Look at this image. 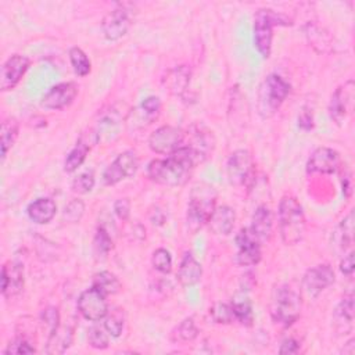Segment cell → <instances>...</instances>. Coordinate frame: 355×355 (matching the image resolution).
<instances>
[{"label":"cell","instance_id":"6da1fadb","mask_svg":"<svg viewBox=\"0 0 355 355\" xmlns=\"http://www.w3.org/2000/svg\"><path fill=\"white\" fill-rule=\"evenodd\" d=\"M204 159L186 144L164 159H154L147 166L148 178L159 184L176 187L189 182L193 169Z\"/></svg>","mask_w":355,"mask_h":355},{"label":"cell","instance_id":"7a4b0ae2","mask_svg":"<svg viewBox=\"0 0 355 355\" xmlns=\"http://www.w3.org/2000/svg\"><path fill=\"white\" fill-rule=\"evenodd\" d=\"M279 232L286 245H294L304 239L305 215L301 204L293 196H283L279 202Z\"/></svg>","mask_w":355,"mask_h":355},{"label":"cell","instance_id":"3957f363","mask_svg":"<svg viewBox=\"0 0 355 355\" xmlns=\"http://www.w3.org/2000/svg\"><path fill=\"white\" fill-rule=\"evenodd\" d=\"M216 190L209 183H197L190 191L186 223L191 233H196L204 225H207L211 214L216 207Z\"/></svg>","mask_w":355,"mask_h":355},{"label":"cell","instance_id":"277c9868","mask_svg":"<svg viewBox=\"0 0 355 355\" xmlns=\"http://www.w3.org/2000/svg\"><path fill=\"white\" fill-rule=\"evenodd\" d=\"M290 93L288 82L277 73L268 75L259 85L257 93L258 114L266 119L273 116Z\"/></svg>","mask_w":355,"mask_h":355},{"label":"cell","instance_id":"5b68a950","mask_svg":"<svg viewBox=\"0 0 355 355\" xmlns=\"http://www.w3.org/2000/svg\"><path fill=\"white\" fill-rule=\"evenodd\" d=\"M269 309L272 319L287 327L293 324L301 313V295L291 286L279 284L272 291Z\"/></svg>","mask_w":355,"mask_h":355},{"label":"cell","instance_id":"8992f818","mask_svg":"<svg viewBox=\"0 0 355 355\" xmlns=\"http://www.w3.org/2000/svg\"><path fill=\"white\" fill-rule=\"evenodd\" d=\"M290 19L280 12L269 8H261L254 17V43L258 53L268 58L272 51L273 26L275 25H290Z\"/></svg>","mask_w":355,"mask_h":355},{"label":"cell","instance_id":"52a82bcc","mask_svg":"<svg viewBox=\"0 0 355 355\" xmlns=\"http://www.w3.org/2000/svg\"><path fill=\"white\" fill-rule=\"evenodd\" d=\"M130 4L128 3H119L103 18L101 31L107 40H118L129 31L132 24V11L128 8Z\"/></svg>","mask_w":355,"mask_h":355},{"label":"cell","instance_id":"ba28073f","mask_svg":"<svg viewBox=\"0 0 355 355\" xmlns=\"http://www.w3.org/2000/svg\"><path fill=\"white\" fill-rule=\"evenodd\" d=\"M184 141V130L176 126L164 125L155 129L148 137V147L157 154L169 155Z\"/></svg>","mask_w":355,"mask_h":355},{"label":"cell","instance_id":"9c48e42d","mask_svg":"<svg viewBox=\"0 0 355 355\" xmlns=\"http://www.w3.org/2000/svg\"><path fill=\"white\" fill-rule=\"evenodd\" d=\"M105 298L107 295H104L100 290H97L93 286L82 291L78 298L79 313L90 322H98L104 319L110 311Z\"/></svg>","mask_w":355,"mask_h":355},{"label":"cell","instance_id":"30bf717a","mask_svg":"<svg viewBox=\"0 0 355 355\" xmlns=\"http://www.w3.org/2000/svg\"><path fill=\"white\" fill-rule=\"evenodd\" d=\"M139 168V158L136 153L128 150L121 153L104 171L103 180L105 184L112 186L123 179L132 178Z\"/></svg>","mask_w":355,"mask_h":355},{"label":"cell","instance_id":"8fae6325","mask_svg":"<svg viewBox=\"0 0 355 355\" xmlns=\"http://www.w3.org/2000/svg\"><path fill=\"white\" fill-rule=\"evenodd\" d=\"M252 176V157L248 150L233 151L226 161V178L232 186H243Z\"/></svg>","mask_w":355,"mask_h":355},{"label":"cell","instance_id":"7c38bea8","mask_svg":"<svg viewBox=\"0 0 355 355\" xmlns=\"http://www.w3.org/2000/svg\"><path fill=\"white\" fill-rule=\"evenodd\" d=\"M334 282V270L327 263L309 268L302 276V290L311 298H316Z\"/></svg>","mask_w":355,"mask_h":355},{"label":"cell","instance_id":"4fadbf2b","mask_svg":"<svg viewBox=\"0 0 355 355\" xmlns=\"http://www.w3.org/2000/svg\"><path fill=\"white\" fill-rule=\"evenodd\" d=\"M354 89H355L354 80L349 79L344 85L338 86L330 98L329 114L331 121H334L337 125H341L352 110Z\"/></svg>","mask_w":355,"mask_h":355},{"label":"cell","instance_id":"5bb4252c","mask_svg":"<svg viewBox=\"0 0 355 355\" xmlns=\"http://www.w3.org/2000/svg\"><path fill=\"white\" fill-rule=\"evenodd\" d=\"M236 262L241 266H254L261 261V243L252 234L250 227H244L236 236Z\"/></svg>","mask_w":355,"mask_h":355},{"label":"cell","instance_id":"9a60e30c","mask_svg":"<svg viewBox=\"0 0 355 355\" xmlns=\"http://www.w3.org/2000/svg\"><path fill=\"white\" fill-rule=\"evenodd\" d=\"M98 139L100 135L94 129H87L82 132L75 147L67 154V158L64 161V171L68 173L76 171L86 159L87 153L98 143Z\"/></svg>","mask_w":355,"mask_h":355},{"label":"cell","instance_id":"2e32d148","mask_svg":"<svg viewBox=\"0 0 355 355\" xmlns=\"http://www.w3.org/2000/svg\"><path fill=\"white\" fill-rule=\"evenodd\" d=\"M29 68V58L22 54H14L6 60L0 72V89L3 92L14 89Z\"/></svg>","mask_w":355,"mask_h":355},{"label":"cell","instance_id":"e0dca14e","mask_svg":"<svg viewBox=\"0 0 355 355\" xmlns=\"http://www.w3.org/2000/svg\"><path fill=\"white\" fill-rule=\"evenodd\" d=\"M78 92L79 87L73 82L58 83L50 87V90L42 97L40 105L47 110H62L75 100Z\"/></svg>","mask_w":355,"mask_h":355},{"label":"cell","instance_id":"ac0fdd59","mask_svg":"<svg viewBox=\"0 0 355 355\" xmlns=\"http://www.w3.org/2000/svg\"><path fill=\"white\" fill-rule=\"evenodd\" d=\"M340 166V155L336 150L329 147H319L316 148L308 162H306V172L308 173H334Z\"/></svg>","mask_w":355,"mask_h":355},{"label":"cell","instance_id":"d6986e66","mask_svg":"<svg viewBox=\"0 0 355 355\" xmlns=\"http://www.w3.org/2000/svg\"><path fill=\"white\" fill-rule=\"evenodd\" d=\"M354 316H355V304H354V293L349 290L344 294L343 300L338 302L333 312V327L337 334L345 336L352 331L354 327Z\"/></svg>","mask_w":355,"mask_h":355},{"label":"cell","instance_id":"ffe728a7","mask_svg":"<svg viewBox=\"0 0 355 355\" xmlns=\"http://www.w3.org/2000/svg\"><path fill=\"white\" fill-rule=\"evenodd\" d=\"M24 288V266L19 262L10 261L1 269V294L6 298L18 295Z\"/></svg>","mask_w":355,"mask_h":355},{"label":"cell","instance_id":"44dd1931","mask_svg":"<svg viewBox=\"0 0 355 355\" xmlns=\"http://www.w3.org/2000/svg\"><path fill=\"white\" fill-rule=\"evenodd\" d=\"M236 222V212L229 205L215 207L207 225L209 230L216 236H227L232 233Z\"/></svg>","mask_w":355,"mask_h":355},{"label":"cell","instance_id":"7402d4cb","mask_svg":"<svg viewBox=\"0 0 355 355\" xmlns=\"http://www.w3.org/2000/svg\"><path fill=\"white\" fill-rule=\"evenodd\" d=\"M272 227H273V215L270 208L266 205L257 207V209L252 214L250 230L261 244L269 241L272 236Z\"/></svg>","mask_w":355,"mask_h":355},{"label":"cell","instance_id":"603a6c76","mask_svg":"<svg viewBox=\"0 0 355 355\" xmlns=\"http://www.w3.org/2000/svg\"><path fill=\"white\" fill-rule=\"evenodd\" d=\"M186 135H189V141L187 143L183 141V144L190 147L193 151H196L205 161L209 157V154L212 153V148H214L212 132H209L204 126L194 125V126H191L190 132H187Z\"/></svg>","mask_w":355,"mask_h":355},{"label":"cell","instance_id":"cb8c5ba5","mask_svg":"<svg viewBox=\"0 0 355 355\" xmlns=\"http://www.w3.org/2000/svg\"><path fill=\"white\" fill-rule=\"evenodd\" d=\"M191 80V71L186 65H179L169 69L162 79L165 87L169 93L175 96H183L190 85Z\"/></svg>","mask_w":355,"mask_h":355},{"label":"cell","instance_id":"d4e9b609","mask_svg":"<svg viewBox=\"0 0 355 355\" xmlns=\"http://www.w3.org/2000/svg\"><path fill=\"white\" fill-rule=\"evenodd\" d=\"M201 275H202V268L200 262L190 252H186L180 261V265L176 273L178 282L183 287H190L200 282Z\"/></svg>","mask_w":355,"mask_h":355},{"label":"cell","instance_id":"484cf974","mask_svg":"<svg viewBox=\"0 0 355 355\" xmlns=\"http://www.w3.org/2000/svg\"><path fill=\"white\" fill-rule=\"evenodd\" d=\"M55 212H57V205L49 197H42L35 200L28 205V209H26L29 219L37 225L49 223L55 216Z\"/></svg>","mask_w":355,"mask_h":355},{"label":"cell","instance_id":"4316f807","mask_svg":"<svg viewBox=\"0 0 355 355\" xmlns=\"http://www.w3.org/2000/svg\"><path fill=\"white\" fill-rule=\"evenodd\" d=\"M73 340V329L68 324H60L53 333L49 334L46 354H62L65 352Z\"/></svg>","mask_w":355,"mask_h":355},{"label":"cell","instance_id":"83f0119b","mask_svg":"<svg viewBox=\"0 0 355 355\" xmlns=\"http://www.w3.org/2000/svg\"><path fill=\"white\" fill-rule=\"evenodd\" d=\"M18 137V122L14 118L4 119L0 129V144H1V159L6 158L8 150L14 146Z\"/></svg>","mask_w":355,"mask_h":355},{"label":"cell","instance_id":"f1b7e54d","mask_svg":"<svg viewBox=\"0 0 355 355\" xmlns=\"http://www.w3.org/2000/svg\"><path fill=\"white\" fill-rule=\"evenodd\" d=\"M92 286L100 290L104 295H114L121 290V283L118 277L108 270H101L96 273Z\"/></svg>","mask_w":355,"mask_h":355},{"label":"cell","instance_id":"f546056e","mask_svg":"<svg viewBox=\"0 0 355 355\" xmlns=\"http://www.w3.org/2000/svg\"><path fill=\"white\" fill-rule=\"evenodd\" d=\"M69 61L76 75L86 76L90 73L92 64L86 53L79 47H71L69 49Z\"/></svg>","mask_w":355,"mask_h":355},{"label":"cell","instance_id":"4dcf8cb0","mask_svg":"<svg viewBox=\"0 0 355 355\" xmlns=\"http://www.w3.org/2000/svg\"><path fill=\"white\" fill-rule=\"evenodd\" d=\"M233 312H234V319L236 322H240L241 324L251 326L254 322V312H252V305L248 298H240L234 300L230 302Z\"/></svg>","mask_w":355,"mask_h":355},{"label":"cell","instance_id":"1f68e13d","mask_svg":"<svg viewBox=\"0 0 355 355\" xmlns=\"http://www.w3.org/2000/svg\"><path fill=\"white\" fill-rule=\"evenodd\" d=\"M209 315L215 323L219 324H229L232 322H236L234 319V312L232 308V304H225V302H215L209 308Z\"/></svg>","mask_w":355,"mask_h":355},{"label":"cell","instance_id":"d6a6232c","mask_svg":"<svg viewBox=\"0 0 355 355\" xmlns=\"http://www.w3.org/2000/svg\"><path fill=\"white\" fill-rule=\"evenodd\" d=\"M123 326H125V322H123L122 311H119V309H115L111 312L108 311V313L104 318V329L107 330V333L111 337L116 338L122 334Z\"/></svg>","mask_w":355,"mask_h":355},{"label":"cell","instance_id":"836d02e7","mask_svg":"<svg viewBox=\"0 0 355 355\" xmlns=\"http://www.w3.org/2000/svg\"><path fill=\"white\" fill-rule=\"evenodd\" d=\"M338 236H340V244L343 248H347L354 241V211H349L347 216L340 222L338 226Z\"/></svg>","mask_w":355,"mask_h":355},{"label":"cell","instance_id":"e575fe53","mask_svg":"<svg viewBox=\"0 0 355 355\" xmlns=\"http://www.w3.org/2000/svg\"><path fill=\"white\" fill-rule=\"evenodd\" d=\"M85 214V204L79 198L71 200L62 211V219L68 223H78Z\"/></svg>","mask_w":355,"mask_h":355},{"label":"cell","instance_id":"d590c367","mask_svg":"<svg viewBox=\"0 0 355 355\" xmlns=\"http://www.w3.org/2000/svg\"><path fill=\"white\" fill-rule=\"evenodd\" d=\"M110 334L104 327L100 326H92L87 331V341L90 347L96 349H105L110 344Z\"/></svg>","mask_w":355,"mask_h":355},{"label":"cell","instance_id":"8d00e7d4","mask_svg":"<svg viewBox=\"0 0 355 355\" xmlns=\"http://www.w3.org/2000/svg\"><path fill=\"white\" fill-rule=\"evenodd\" d=\"M93 247H94V251L97 255H103L105 257L111 248H112V240H111V236L110 233L103 227L100 226L94 234V240H93Z\"/></svg>","mask_w":355,"mask_h":355},{"label":"cell","instance_id":"74e56055","mask_svg":"<svg viewBox=\"0 0 355 355\" xmlns=\"http://www.w3.org/2000/svg\"><path fill=\"white\" fill-rule=\"evenodd\" d=\"M151 263L155 270L161 273H169L172 269V257L168 250L165 248H157L153 252L151 257Z\"/></svg>","mask_w":355,"mask_h":355},{"label":"cell","instance_id":"f35d334b","mask_svg":"<svg viewBox=\"0 0 355 355\" xmlns=\"http://www.w3.org/2000/svg\"><path fill=\"white\" fill-rule=\"evenodd\" d=\"M176 338L179 341H193L197 336H198V329L194 323L193 318H186L184 320H182L179 323V326L176 327Z\"/></svg>","mask_w":355,"mask_h":355},{"label":"cell","instance_id":"ab89813d","mask_svg":"<svg viewBox=\"0 0 355 355\" xmlns=\"http://www.w3.org/2000/svg\"><path fill=\"white\" fill-rule=\"evenodd\" d=\"M94 183H96V179L93 172L92 171L83 172L72 180V190L78 194H86L92 191V189L94 187Z\"/></svg>","mask_w":355,"mask_h":355},{"label":"cell","instance_id":"60d3db41","mask_svg":"<svg viewBox=\"0 0 355 355\" xmlns=\"http://www.w3.org/2000/svg\"><path fill=\"white\" fill-rule=\"evenodd\" d=\"M40 320H42L43 326L47 329L49 334L53 333V331L60 326V313H58V309L54 308V306H47L46 309L42 311Z\"/></svg>","mask_w":355,"mask_h":355},{"label":"cell","instance_id":"b9f144b4","mask_svg":"<svg viewBox=\"0 0 355 355\" xmlns=\"http://www.w3.org/2000/svg\"><path fill=\"white\" fill-rule=\"evenodd\" d=\"M33 352H35L33 345L28 340H25L22 337H18L14 341H11L7 345V348L4 349V354H7V355H10V354L21 355V354H33Z\"/></svg>","mask_w":355,"mask_h":355},{"label":"cell","instance_id":"7bdbcfd3","mask_svg":"<svg viewBox=\"0 0 355 355\" xmlns=\"http://www.w3.org/2000/svg\"><path fill=\"white\" fill-rule=\"evenodd\" d=\"M140 110H141L147 116H150L151 119H154V118H157V115H158L159 111H161V101H159V98L155 97V96H148V97H146V98L141 101Z\"/></svg>","mask_w":355,"mask_h":355},{"label":"cell","instance_id":"ee69618b","mask_svg":"<svg viewBox=\"0 0 355 355\" xmlns=\"http://www.w3.org/2000/svg\"><path fill=\"white\" fill-rule=\"evenodd\" d=\"M114 214L121 220H128L130 215V201L128 198H118L114 202Z\"/></svg>","mask_w":355,"mask_h":355},{"label":"cell","instance_id":"f6af8a7d","mask_svg":"<svg viewBox=\"0 0 355 355\" xmlns=\"http://www.w3.org/2000/svg\"><path fill=\"white\" fill-rule=\"evenodd\" d=\"M300 349V343L293 338V337H288L286 338L282 344H280V348H279V354H297Z\"/></svg>","mask_w":355,"mask_h":355},{"label":"cell","instance_id":"bcb514c9","mask_svg":"<svg viewBox=\"0 0 355 355\" xmlns=\"http://www.w3.org/2000/svg\"><path fill=\"white\" fill-rule=\"evenodd\" d=\"M298 126L304 130H309L313 128V116L309 110H302L298 115Z\"/></svg>","mask_w":355,"mask_h":355},{"label":"cell","instance_id":"7dc6e473","mask_svg":"<svg viewBox=\"0 0 355 355\" xmlns=\"http://www.w3.org/2000/svg\"><path fill=\"white\" fill-rule=\"evenodd\" d=\"M340 270L347 275L351 276L354 272V252H348L340 262Z\"/></svg>","mask_w":355,"mask_h":355},{"label":"cell","instance_id":"c3c4849f","mask_svg":"<svg viewBox=\"0 0 355 355\" xmlns=\"http://www.w3.org/2000/svg\"><path fill=\"white\" fill-rule=\"evenodd\" d=\"M354 351H355V340L349 338L345 344V348H343L341 352H344V355H354Z\"/></svg>","mask_w":355,"mask_h":355}]
</instances>
